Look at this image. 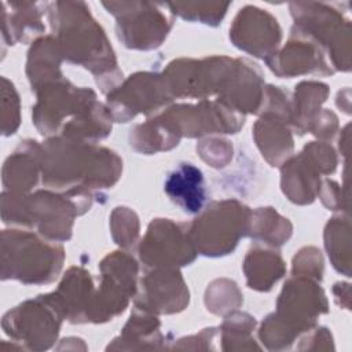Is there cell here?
I'll return each instance as SVG.
<instances>
[{"mask_svg":"<svg viewBox=\"0 0 352 352\" xmlns=\"http://www.w3.org/2000/svg\"><path fill=\"white\" fill-rule=\"evenodd\" d=\"M114 213L121 221L111 220L113 226V236L117 241L118 245L124 248H133L136 238H138V231H139V223L138 217L133 212L128 210L126 208H116Z\"/></svg>","mask_w":352,"mask_h":352,"instance_id":"obj_20","label":"cell"},{"mask_svg":"<svg viewBox=\"0 0 352 352\" xmlns=\"http://www.w3.org/2000/svg\"><path fill=\"white\" fill-rule=\"evenodd\" d=\"M14 12H8L3 6V40L8 37V44L12 45L15 40L26 41L28 37L38 34L43 32V25L40 23V10L38 4L34 3H7Z\"/></svg>","mask_w":352,"mask_h":352,"instance_id":"obj_17","label":"cell"},{"mask_svg":"<svg viewBox=\"0 0 352 352\" xmlns=\"http://www.w3.org/2000/svg\"><path fill=\"white\" fill-rule=\"evenodd\" d=\"M294 30L287 45L279 54H274L265 59L272 72L278 76L290 77L314 72L318 67H326L320 50L318 51L312 43L305 41L297 28Z\"/></svg>","mask_w":352,"mask_h":352,"instance_id":"obj_13","label":"cell"},{"mask_svg":"<svg viewBox=\"0 0 352 352\" xmlns=\"http://www.w3.org/2000/svg\"><path fill=\"white\" fill-rule=\"evenodd\" d=\"M172 98L165 77L153 73H136L124 85L109 92L107 103L113 118L125 122L138 113L150 114L158 110Z\"/></svg>","mask_w":352,"mask_h":352,"instance_id":"obj_8","label":"cell"},{"mask_svg":"<svg viewBox=\"0 0 352 352\" xmlns=\"http://www.w3.org/2000/svg\"><path fill=\"white\" fill-rule=\"evenodd\" d=\"M184 224L169 220H154L140 243L139 256L142 261L155 268H176L190 264L197 254V248Z\"/></svg>","mask_w":352,"mask_h":352,"instance_id":"obj_9","label":"cell"},{"mask_svg":"<svg viewBox=\"0 0 352 352\" xmlns=\"http://www.w3.org/2000/svg\"><path fill=\"white\" fill-rule=\"evenodd\" d=\"M164 190L169 199L186 213L197 214L205 208L208 198L205 177L201 169L190 162H182L169 172Z\"/></svg>","mask_w":352,"mask_h":352,"instance_id":"obj_12","label":"cell"},{"mask_svg":"<svg viewBox=\"0 0 352 352\" xmlns=\"http://www.w3.org/2000/svg\"><path fill=\"white\" fill-rule=\"evenodd\" d=\"M250 210L236 201L212 202L188 231L197 252L221 256L234 250L241 235L249 231Z\"/></svg>","mask_w":352,"mask_h":352,"instance_id":"obj_5","label":"cell"},{"mask_svg":"<svg viewBox=\"0 0 352 352\" xmlns=\"http://www.w3.org/2000/svg\"><path fill=\"white\" fill-rule=\"evenodd\" d=\"M1 131L3 135L8 136L15 133L19 125V99L14 85L6 77L1 78Z\"/></svg>","mask_w":352,"mask_h":352,"instance_id":"obj_19","label":"cell"},{"mask_svg":"<svg viewBox=\"0 0 352 352\" xmlns=\"http://www.w3.org/2000/svg\"><path fill=\"white\" fill-rule=\"evenodd\" d=\"M80 188L70 190V197L50 191H37L32 195L25 192L4 191L1 195V214L6 224L37 227L41 235L51 239H69L74 214L87 210L88 199H73Z\"/></svg>","mask_w":352,"mask_h":352,"instance_id":"obj_3","label":"cell"},{"mask_svg":"<svg viewBox=\"0 0 352 352\" xmlns=\"http://www.w3.org/2000/svg\"><path fill=\"white\" fill-rule=\"evenodd\" d=\"M41 172V146L34 140H25L6 160L3 184L11 192H26L36 186Z\"/></svg>","mask_w":352,"mask_h":352,"instance_id":"obj_14","label":"cell"},{"mask_svg":"<svg viewBox=\"0 0 352 352\" xmlns=\"http://www.w3.org/2000/svg\"><path fill=\"white\" fill-rule=\"evenodd\" d=\"M62 311L50 294L25 301L3 318L7 336L23 341L30 349H47L58 336Z\"/></svg>","mask_w":352,"mask_h":352,"instance_id":"obj_6","label":"cell"},{"mask_svg":"<svg viewBox=\"0 0 352 352\" xmlns=\"http://www.w3.org/2000/svg\"><path fill=\"white\" fill-rule=\"evenodd\" d=\"M248 285L256 290H270L283 275L285 265L282 257L272 250L254 248L249 252L243 265Z\"/></svg>","mask_w":352,"mask_h":352,"instance_id":"obj_16","label":"cell"},{"mask_svg":"<svg viewBox=\"0 0 352 352\" xmlns=\"http://www.w3.org/2000/svg\"><path fill=\"white\" fill-rule=\"evenodd\" d=\"M296 107L292 109L290 122L300 133H304L312 124L315 111L324 102L327 87L319 82H301L296 87Z\"/></svg>","mask_w":352,"mask_h":352,"instance_id":"obj_18","label":"cell"},{"mask_svg":"<svg viewBox=\"0 0 352 352\" xmlns=\"http://www.w3.org/2000/svg\"><path fill=\"white\" fill-rule=\"evenodd\" d=\"M60 55L62 52L56 38H40L32 45L28 56L26 73L34 89L47 82L62 78L59 72Z\"/></svg>","mask_w":352,"mask_h":352,"instance_id":"obj_15","label":"cell"},{"mask_svg":"<svg viewBox=\"0 0 352 352\" xmlns=\"http://www.w3.org/2000/svg\"><path fill=\"white\" fill-rule=\"evenodd\" d=\"M50 21L58 32V45L65 58L73 63L82 65L96 77L104 78L113 70L106 66L95 54L106 60L116 58L102 28L92 19L84 3H52L50 4ZM114 77V76H113Z\"/></svg>","mask_w":352,"mask_h":352,"instance_id":"obj_2","label":"cell"},{"mask_svg":"<svg viewBox=\"0 0 352 352\" xmlns=\"http://www.w3.org/2000/svg\"><path fill=\"white\" fill-rule=\"evenodd\" d=\"M116 153L70 138H54L41 146V175L47 186L58 188L82 184L103 188L113 186L121 172Z\"/></svg>","mask_w":352,"mask_h":352,"instance_id":"obj_1","label":"cell"},{"mask_svg":"<svg viewBox=\"0 0 352 352\" xmlns=\"http://www.w3.org/2000/svg\"><path fill=\"white\" fill-rule=\"evenodd\" d=\"M234 23L254 30V33L230 36L238 48L265 59L275 54L280 40V28L270 14L256 7H246L241 10Z\"/></svg>","mask_w":352,"mask_h":352,"instance_id":"obj_11","label":"cell"},{"mask_svg":"<svg viewBox=\"0 0 352 352\" xmlns=\"http://www.w3.org/2000/svg\"><path fill=\"white\" fill-rule=\"evenodd\" d=\"M188 302V290L176 268H155L142 280L136 307L148 312L172 314Z\"/></svg>","mask_w":352,"mask_h":352,"instance_id":"obj_10","label":"cell"},{"mask_svg":"<svg viewBox=\"0 0 352 352\" xmlns=\"http://www.w3.org/2000/svg\"><path fill=\"white\" fill-rule=\"evenodd\" d=\"M117 16L118 38L129 48L151 50L161 45L172 21L158 4L103 3Z\"/></svg>","mask_w":352,"mask_h":352,"instance_id":"obj_7","label":"cell"},{"mask_svg":"<svg viewBox=\"0 0 352 352\" xmlns=\"http://www.w3.org/2000/svg\"><path fill=\"white\" fill-rule=\"evenodd\" d=\"M63 263V249L22 230L1 232V278L23 283H48Z\"/></svg>","mask_w":352,"mask_h":352,"instance_id":"obj_4","label":"cell"}]
</instances>
